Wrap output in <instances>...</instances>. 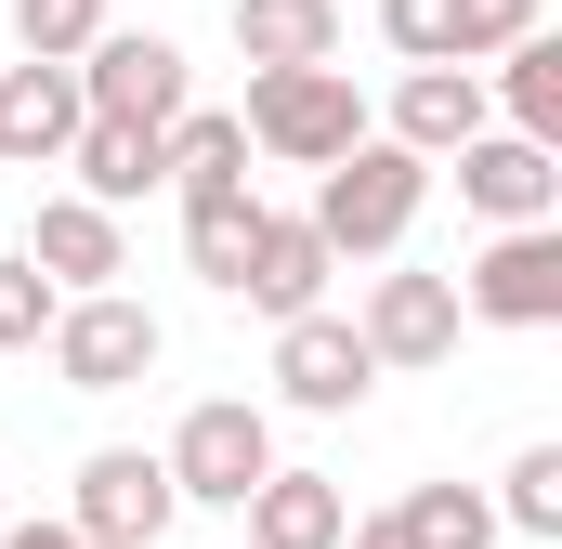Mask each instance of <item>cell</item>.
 Returning <instances> with one entry per match:
<instances>
[{
    "label": "cell",
    "mask_w": 562,
    "mask_h": 549,
    "mask_svg": "<svg viewBox=\"0 0 562 549\" xmlns=\"http://www.w3.org/2000/svg\"><path fill=\"white\" fill-rule=\"evenodd\" d=\"M419 197H431V157L393 132H353L327 170H314V236L340 249V262H393L406 236H419Z\"/></svg>",
    "instance_id": "obj_1"
},
{
    "label": "cell",
    "mask_w": 562,
    "mask_h": 549,
    "mask_svg": "<svg viewBox=\"0 0 562 549\" xmlns=\"http://www.w3.org/2000/svg\"><path fill=\"white\" fill-rule=\"evenodd\" d=\"M26 262L53 274V288H119L132 274V236H119V210L105 197H40V223H26Z\"/></svg>",
    "instance_id": "obj_13"
},
{
    "label": "cell",
    "mask_w": 562,
    "mask_h": 549,
    "mask_svg": "<svg viewBox=\"0 0 562 549\" xmlns=\"http://www.w3.org/2000/svg\"><path fill=\"white\" fill-rule=\"evenodd\" d=\"M249 223H262V197L236 183V197H183V262L210 274L223 301H236V274H249Z\"/></svg>",
    "instance_id": "obj_21"
},
{
    "label": "cell",
    "mask_w": 562,
    "mask_h": 549,
    "mask_svg": "<svg viewBox=\"0 0 562 549\" xmlns=\"http://www.w3.org/2000/svg\"><path fill=\"white\" fill-rule=\"evenodd\" d=\"M157 144H170V197H236L249 183V119L236 105H183Z\"/></svg>",
    "instance_id": "obj_17"
},
{
    "label": "cell",
    "mask_w": 562,
    "mask_h": 549,
    "mask_svg": "<svg viewBox=\"0 0 562 549\" xmlns=\"http://www.w3.org/2000/svg\"><path fill=\"white\" fill-rule=\"evenodd\" d=\"M92 26H105V0H13V40H26V53H53V66H79V53H92Z\"/></svg>",
    "instance_id": "obj_24"
},
{
    "label": "cell",
    "mask_w": 562,
    "mask_h": 549,
    "mask_svg": "<svg viewBox=\"0 0 562 549\" xmlns=\"http://www.w3.org/2000/svg\"><path fill=\"white\" fill-rule=\"evenodd\" d=\"M0 549H92V537H79V524H13V511H0Z\"/></svg>",
    "instance_id": "obj_27"
},
{
    "label": "cell",
    "mask_w": 562,
    "mask_h": 549,
    "mask_svg": "<svg viewBox=\"0 0 562 549\" xmlns=\"http://www.w3.org/2000/svg\"><path fill=\"white\" fill-rule=\"evenodd\" d=\"M157 458H170V497H183V511H236V497L276 471V418L249 406V393H210V406H183V432H170Z\"/></svg>",
    "instance_id": "obj_4"
},
{
    "label": "cell",
    "mask_w": 562,
    "mask_h": 549,
    "mask_svg": "<svg viewBox=\"0 0 562 549\" xmlns=\"http://www.w3.org/2000/svg\"><path fill=\"white\" fill-rule=\"evenodd\" d=\"M380 40H393L406 66H458V26H445V0H380Z\"/></svg>",
    "instance_id": "obj_26"
},
{
    "label": "cell",
    "mask_w": 562,
    "mask_h": 549,
    "mask_svg": "<svg viewBox=\"0 0 562 549\" xmlns=\"http://www.w3.org/2000/svg\"><path fill=\"white\" fill-rule=\"evenodd\" d=\"M66 170H79V197L132 210V197H157V183H170V144H157V132H132V119H79Z\"/></svg>",
    "instance_id": "obj_16"
},
{
    "label": "cell",
    "mask_w": 562,
    "mask_h": 549,
    "mask_svg": "<svg viewBox=\"0 0 562 549\" xmlns=\"http://www.w3.org/2000/svg\"><path fill=\"white\" fill-rule=\"evenodd\" d=\"M445 26H458V66H484V53H510L524 26H550L537 0H445Z\"/></svg>",
    "instance_id": "obj_25"
},
{
    "label": "cell",
    "mask_w": 562,
    "mask_h": 549,
    "mask_svg": "<svg viewBox=\"0 0 562 549\" xmlns=\"http://www.w3.org/2000/svg\"><path fill=\"white\" fill-rule=\"evenodd\" d=\"M327 274H340V249L314 236V210H262V223H249V274H236V301H249V314H314Z\"/></svg>",
    "instance_id": "obj_12"
},
{
    "label": "cell",
    "mask_w": 562,
    "mask_h": 549,
    "mask_svg": "<svg viewBox=\"0 0 562 549\" xmlns=\"http://www.w3.org/2000/svg\"><path fill=\"white\" fill-rule=\"evenodd\" d=\"M236 53L249 66H327L340 53V0H236Z\"/></svg>",
    "instance_id": "obj_19"
},
{
    "label": "cell",
    "mask_w": 562,
    "mask_h": 549,
    "mask_svg": "<svg viewBox=\"0 0 562 549\" xmlns=\"http://www.w3.org/2000/svg\"><path fill=\"white\" fill-rule=\"evenodd\" d=\"M236 511H249V549H340V524H353V497L327 471H262Z\"/></svg>",
    "instance_id": "obj_15"
},
{
    "label": "cell",
    "mask_w": 562,
    "mask_h": 549,
    "mask_svg": "<svg viewBox=\"0 0 562 549\" xmlns=\"http://www.w3.org/2000/svg\"><path fill=\"white\" fill-rule=\"evenodd\" d=\"M497 79H484V105H510V132H537V144H562V40L550 26H524L510 53H484Z\"/></svg>",
    "instance_id": "obj_18"
},
{
    "label": "cell",
    "mask_w": 562,
    "mask_h": 549,
    "mask_svg": "<svg viewBox=\"0 0 562 549\" xmlns=\"http://www.w3.org/2000/svg\"><path fill=\"white\" fill-rule=\"evenodd\" d=\"M484 119H497V105H484V66H406V79H393V119H380V132H393V144H419L431 170H445V157L484 132Z\"/></svg>",
    "instance_id": "obj_14"
},
{
    "label": "cell",
    "mask_w": 562,
    "mask_h": 549,
    "mask_svg": "<svg viewBox=\"0 0 562 549\" xmlns=\"http://www.w3.org/2000/svg\"><path fill=\"white\" fill-rule=\"evenodd\" d=\"M458 314L484 327H562V223H497L471 274H458Z\"/></svg>",
    "instance_id": "obj_8"
},
{
    "label": "cell",
    "mask_w": 562,
    "mask_h": 549,
    "mask_svg": "<svg viewBox=\"0 0 562 549\" xmlns=\"http://www.w3.org/2000/svg\"><path fill=\"white\" fill-rule=\"evenodd\" d=\"M79 105H92V119H132V132H170V119L196 105V66H183V40H157V26H92Z\"/></svg>",
    "instance_id": "obj_5"
},
{
    "label": "cell",
    "mask_w": 562,
    "mask_h": 549,
    "mask_svg": "<svg viewBox=\"0 0 562 549\" xmlns=\"http://www.w3.org/2000/svg\"><path fill=\"white\" fill-rule=\"evenodd\" d=\"M353 132H367V92H353V66H340V53H327V66H262V79H249V157L327 170Z\"/></svg>",
    "instance_id": "obj_2"
},
{
    "label": "cell",
    "mask_w": 562,
    "mask_h": 549,
    "mask_svg": "<svg viewBox=\"0 0 562 549\" xmlns=\"http://www.w3.org/2000/svg\"><path fill=\"white\" fill-rule=\"evenodd\" d=\"M40 340H53V380L66 393H132V380H157V354H170V327L144 314L132 288H66Z\"/></svg>",
    "instance_id": "obj_3"
},
{
    "label": "cell",
    "mask_w": 562,
    "mask_h": 549,
    "mask_svg": "<svg viewBox=\"0 0 562 549\" xmlns=\"http://www.w3.org/2000/svg\"><path fill=\"white\" fill-rule=\"evenodd\" d=\"M393 537L406 549H497V497H484V484H406Z\"/></svg>",
    "instance_id": "obj_20"
},
{
    "label": "cell",
    "mask_w": 562,
    "mask_h": 549,
    "mask_svg": "<svg viewBox=\"0 0 562 549\" xmlns=\"http://www.w3.org/2000/svg\"><path fill=\"white\" fill-rule=\"evenodd\" d=\"M53 301H66L53 274L26 262V249H0V354H40V327H53Z\"/></svg>",
    "instance_id": "obj_23"
},
{
    "label": "cell",
    "mask_w": 562,
    "mask_h": 549,
    "mask_svg": "<svg viewBox=\"0 0 562 549\" xmlns=\"http://www.w3.org/2000/svg\"><path fill=\"white\" fill-rule=\"evenodd\" d=\"M79 66H53V53H26V66H0V170H66V144H79Z\"/></svg>",
    "instance_id": "obj_10"
},
{
    "label": "cell",
    "mask_w": 562,
    "mask_h": 549,
    "mask_svg": "<svg viewBox=\"0 0 562 549\" xmlns=\"http://www.w3.org/2000/svg\"><path fill=\"white\" fill-rule=\"evenodd\" d=\"M458 197H471L484 223H562V144L471 132V144H458Z\"/></svg>",
    "instance_id": "obj_9"
},
{
    "label": "cell",
    "mask_w": 562,
    "mask_h": 549,
    "mask_svg": "<svg viewBox=\"0 0 562 549\" xmlns=\"http://www.w3.org/2000/svg\"><path fill=\"white\" fill-rule=\"evenodd\" d=\"M380 393V354H367V327L353 314H276V406H301V418H353Z\"/></svg>",
    "instance_id": "obj_6"
},
{
    "label": "cell",
    "mask_w": 562,
    "mask_h": 549,
    "mask_svg": "<svg viewBox=\"0 0 562 549\" xmlns=\"http://www.w3.org/2000/svg\"><path fill=\"white\" fill-rule=\"evenodd\" d=\"M497 524H510V537H562V445H524V458L497 471Z\"/></svg>",
    "instance_id": "obj_22"
},
{
    "label": "cell",
    "mask_w": 562,
    "mask_h": 549,
    "mask_svg": "<svg viewBox=\"0 0 562 549\" xmlns=\"http://www.w3.org/2000/svg\"><path fill=\"white\" fill-rule=\"evenodd\" d=\"M170 511H183V497H170V458H144V445H92L79 484H66V524L92 549H157Z\"/></svg>",
    "instance_id": "obj_7"
},
{
    "label": "cell",
    "mask_w": 562,
    "mask_h": 549,
    "mask_svg": "<svg viewBox=\"0 0 562 549\" xmlns=\"http://www.w3.org/2000/svg\"><path fill=\"white\" fill-rule=\"evenodd\" d=\"M340 549H406V537H393V511H380V524H340Z\"/></svg>",
    "instance_id": "obj_28"
},
{
    "label": "cell",
    "mask_w": 562,
    "mask_h": 549,
    "mask_svg": "<svg viewBox=\"0 0 562 549\" xmlns=\"http://www.w3.org/2000/svg\"><path fill=\"white\" fill-rule=\"evenodd\" d=\"M353 327H367L380 367H445L471 314H458V274H367V314Z\"/></svg>",
    "instance_id": "obj_11"
}]
</instances>
